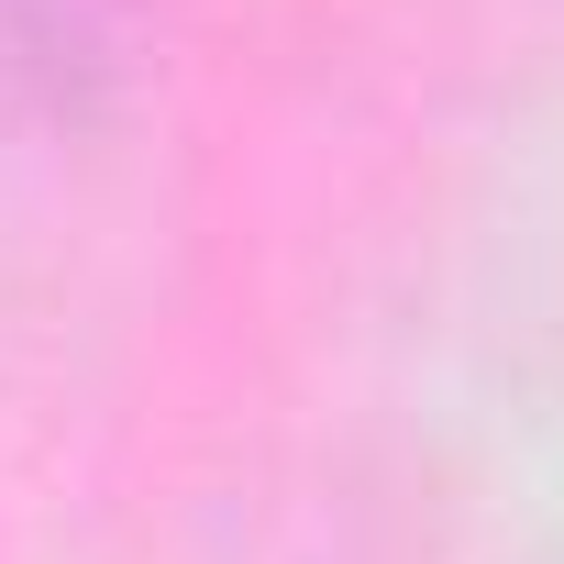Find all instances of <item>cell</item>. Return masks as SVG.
Segmentation results:
<instances>
[]
</instances>
